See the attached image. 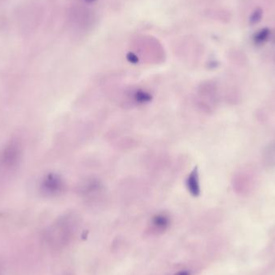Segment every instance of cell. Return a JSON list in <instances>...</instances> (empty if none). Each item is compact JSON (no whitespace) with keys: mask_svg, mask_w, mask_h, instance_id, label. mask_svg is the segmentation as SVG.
<instances>
[{"mask_svg":"<svg viewBox=\"0 0 275 275\" xmlns=\"http://www.w3.org/2000/svg\"><path fill=\"white\" fill-rule=\"evenodd\" d=\"M126 95L127 102L131 105H138L147 104L151 100V96L149 92H146L141 89H135L129 91Z\"/></svg>","mask_w":275,"mask_h":275,"instance_id":"6da1fadb","label":"cell"},{"mask_svg":"<svg viewBox=\"0 0 275 275\" xmlns=\"http://www.w3.org/2000/svg\"><path fill=\"white\" fill-rule=\"evenodd\" d=\"M45 188L50 194L60 193L64 189L63 181L59 177L52 175L45 182Z\"/></svg>","mask_w":275,"mask_h":275,"instance_id":"7a4b0ae2","label":"cell"},{"mask_svg":"<svg viewBox=\"0 0 275 275\" xmlns=\"http://www.w3.org/2000/svg\"><path fill=\"white\" fill-rule=\"evenodd\" d=\"M187 187L190 193L194 196H197L200 194V181H199V175L196 168H195L190 176H188L187 180Z\"/></svg>","mask_w":275,"mask_h":275,"instance_id":"3957f363","label":"cell"},{"mask_svg":"<svg viewBox=\"0 0 275 275\" xmlns=\"http://www.w3.org/2000/svg\"><path fill=\"white\" fill-rule=\"evenodd\" d=\"M169 218L165 214H158L154 216L151 221L154 229L158 231H164L169 226Z\"/></svg>","mask_w":275,"mask_h":275,"instance_id":"277c9868","label":"cell"},{"mask_svg":"<svg viewBox=\"0 0 275 275\" xmlns=\"http://www.w3.org/2000/svg\"><path fill=\"white\" fill-rule=\"evenodd\" d=\"M263 161L269 168H275V141L265 150Z\"/></svg>","mask_w":275,"mask_h":275,"instance_id":"5b68a950","label":"cell"},{"mask_svg":"<svg viewBox=\"0 0 275 275\" xmlns=\"http://www.w3.org/2000/svg\"><path fill=\"white\" fill-rule=\"evenodd\" d=\"M177 275H189L187 272L186 271H182V272H180Z\"/></svg>","mask_w":275,"mask_h":275,"instance_id":"8992f818","label":"cell"},{"mask_svg":"<svg viewBox=\"0 0 275 275\" xmlns=\"http://www.w3.org/2000/svg\"><path fill=\"white\" fill-rule=\"evenodd\" d=\"M0 275H1V270H0Z\"/></svg>","mask_w":275,"mask_h":275,"instance_id":"52a82bcc","label":"cell"}]
</instances>
